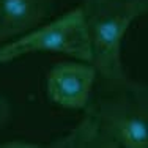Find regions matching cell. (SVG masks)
I'll return each mask as SVG.
<instances>
[{"mask_svg": "<svg viewBox=\"0 0 148 148\" xmlns=\"http://www.w3.org/2000/svg\"><path fill=\"white\" fill-rule=\"evenodd\" d=\"M90 46V65L110 87L128 84L121 44L136 19L148 10V0H82L79 6Z\"/></svg>", "mask_w": 148, "mask_h": 148, "instance_id": "6da1fadb", "label": "cell"}, {"mask_svg": "<svg viewBox=\"0 0 148 148\" xmlns=\"http://www.w3.org/2000/svg\"><path fill=\"white\" fill-rule=\"evenodd\" d=\"M87 117L118 148H148V90L129 80L90 101Z\"/></svg>", "mask_w": 148, "mask_h": 148, "instance_id": "7a4b0ae2", "label": "cell"}, {"mask_svg": "<svg viewBox=\"0 0 148 148\" xmlns=\"http://www.w3.org/2000/svg\"><path fill=\"white\" fill-rule=\"evenodd\" d=\"M38 52L63 54L77 62L90 63L88 38L79 6L10 43L0 44V65Z\"/></svg>", "mask_w": 148, "mask_h": 148, "instance_id": "3957f363", "label": "cell"}, {"mask_svg": "<svg viewBox=\"0 0 148 148\" xmlns=\"http://www.w3.org/2000/svg\"><path fill=\"white\" fill-rule=\"evenodd\" d=\"M98 73L90 63L62 62L49 69L46 91L49 99L63 109H85L90 103Z\"/></svg>", "mask_w": 148, "mask_h": 148, "instance_id": "277c9868", "label": "cell"}, {"mask_svg": "<svg viewBox=\"0 0 148 148\" xmlns=\"http://www.w3.org/2000/svg\"><path fill=\"white\" fill-rule=\"evenodd\" d=\"M54 0H0V43L5 44L41 25Z\"/></svg>", "mask_w": 148, "mask_h": 148, "instance_id": "5b68a950", "label": "cell"}, {"mask_svg": "<svg viewBox=\"0 0 148 148\" xmlns=\"http://www.w3.org/2000/svg\"><path fill=\"white\" fill-rule=\"evenodd\" d=\"M68 137L71 148H118L96 128V125L87 115L76 128L68 132Z\"/></svg>", "mask_w": 148, "mask_h": 148, "instance_id": "8992f818", "label": "cell"}, {"mask_svg": "<svg viewBox=\"0 0 148 148\" xmlns=\"http://www.w3.org/2000/svg\"><path fill=\"white\" fill-rule=\"evenodd\" d=\"M11 117V109H10L8 101L3 98V95L0 93V129L6 125V121Z\"/></svg>", "mask_w": 148, "mask_h": 148, "instance_id": "52a82bcc", "label": "cell"}, {"mask_svg": "<svg viewBox=\"0 0 148 148\" xmlns=\"http://www.w3.org/2000/svg\"><path fill=\"white\" fill-rule=\"evenodd\" d=\"M41 145L33 142H25V140H11V142L0 143V148H40Z\"/></svg>", "mask_w": 148, "mask_h": 148, "instance_id": "ba28073f", "label": "cell"}, {"mask_svg": "<svg viewBox=\"0 0 148 148\" xmlns=\"http://www.w3.org/2000/svg\"><path fill=\"white\" fill-rule=\"evenodd\" d=\"M40 148H71V143H69V137L66 134V136L60 137L57 140H52L47 145H41Z\"/></svg>", "mask_w": 148, "mask_h": 148, "instance_id": "9c48e42d", "label": "cell"}]
</instances>
